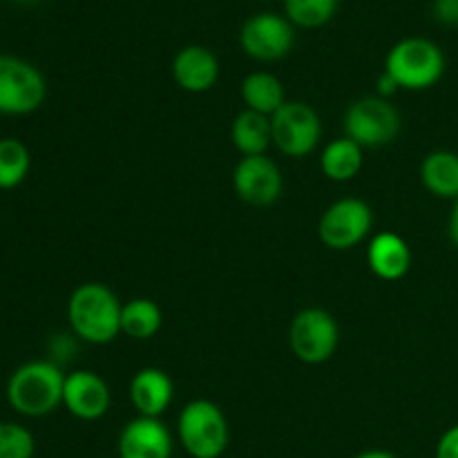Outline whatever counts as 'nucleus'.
I'll use <instances>...</instances> for the list:
<instances>
[{
	"instance_id": "1",
	"label": "nucleus",
	"mask_w": 458,
	"mask_h": 458,
	"mask_svg": "<svg viewBox=\"0 0 458 458\" xmlns=\"http://www.w3.org/2000/svg\"><path fill=\"white\" fill-rule=\"evenodd\" d=\"M123 304L101 282L76 286L67 302V320L76 338L89 344H107L121 334Z\"/></svg>"
},
{
	"instance_id": "2",
	"label": "nucleus",
	"mask_w": 458,
	"mask_h": 458,
	"mask_svg": "<svg viewBox=\"0 0 458 458\" xmlns=\"http://www.w3.org/2000/svg\"><path fill=\"white\" fill-rule=\"evenodd\" d=\"M65 374L52 360H31L18 367L7 380V403L16 414L43 419L63 405Z\"/></svg>"
},
{
	"instance_id": "3",
	"label": "nucleus",
	"mask_w": 458,
	"mask_h": 458,
	"mask_svg": "<svg viewBox=\"0 0 458 458\" xmlns=\"http://www.w3.org/2000/svg\"><path fill=\"white\" fill-rule=\"evenodd\" d=\"M385 72L401 89H429L445 74V54L434 40L411 36L389 49L385 58Z\"/></svg>"
},
{
	"instance_id": "4",
	"label": "nucleus",
	"mask_w": 458,
	"mask_h": 458,
	"mask_svg": "<svg viewBox=\"0 0 458 458\" xmlns=\"http://www.w3.org/2000/svg\"><path fill=\"white\" fill-rule=\"evenodd\" d=\"M177 437L191 458H219L231 441V428L219 405L197 398L179 414Z\"/></svg>"
},
{
	"instance_id": "5",
	"label": "nucleus",
	"mask_w": 458,
	"mask_h": 458,
	"mask_svg": "<svg viewBox=\"0 0 458 458\" xmlns=\"http://www.w3.org/2000/svg\"><path fill=\"white\" fill-rule=\"evenodd\" d=\"M47 94L38 67L18 56L0 54V114L25 116L38 110Z\"/></svg>"
},
{
	"instance_id": "6",
	"label": "nucleus",
	"mask_w": 458,
	"mask_h": 458,
	"mask_svg": "<svg viewBox=\"0 0 458 458\" xmlns=\"http://www.w3.org/2000/svg\"><path fill=\"white\" fill-rule=\"evenodd\" d=\"M401 130V114L380 97L358 98L344 114V137L365 148H383L396 139Z\"/></svg>"
},
{
	"instance_id": "7",
	"label": "nucleus",
	"mask_w": 458,
	"mask_h": 458,
	"mask_svg": "<svg viewBox=\"0 0 458 458\" xmlns=\"http://www.w3.org/2000/svg\"><path fill=\"white\" fill-rule=\"evenodd\" d=\"M289 343L298 360L307 365H322L331 360L340 344L338 322L325 309H302L291 322Z\"/></svg>"
},
{
	"instance_id": "8",
	"label": "nucleus",
	"mask_w": 458,
	"mask_h": 458,
	"mask_svg": "<svg viewBox=\"0 0 458 458\" xmlns=\"http://www.w3.org/2000/svg\"><path fill=\"white\" fill-rule=\"evenodd\" d=\"M273 146L286 157L311 155L322 137V121L318 112L309 103L286 101L276 114L271 116Z\"/></svg>"
},
{
	"instance_id": "9",
	"label": "nucleus",
	"mask_w": 458,
	"mask_h": 458,
	"mask_svg": "<svg viewBox=\"0 0 458 458\" xmlns=\"http://www.w3.org/2000/svg\"><path fill=\"white\" fill-rule=\"evenodd\" d=\"M374 226V210L356 197L338 199L322 213L318 235L327 249L349 250L360 244Z\"/></svg>"
},
{
	"instance_id": "10",
	"label": "nucleus",
	"mask_w": 458,
	"mask_h": 458,
	"mask_svg": "<svg viewBox=\"0 0 458 458\" xmlns=\"http://www.w3.org/2000/svg\"><path fill=\"white\" fill-rule=\"evenodd\" d=\"M293 27L289 18L277 13H258L249 18L240 31V45L246 56L262 63H273L284 58L293 47Z\"/></svg>"
},
{
	"instance_id": "11",
	"label": "nucleus",
	"mask_w": 458,
	"mask_h": 458,
	"mask_svg": "<svg viewBox=\"0 0 458 458\" xmlns=\"http://www.w3.org/2000/svg\"><path fill=\"white\" fill-rule=\"evenodd\" d=\"M233 188L242 201L264 208L280 199L284 179L276 161L267 155L244 157L233 173Z\"/></svg>"
},
{
	"instance_id": "12",
	"label": "nucleus",
	"mask_w": 458,
	"mask_h": 458,
	"mask_svg": "<svg viewBox=\"0 0 458 458\" xmlns=\"http://www.w3.org/2000/svg\"><path fill=\"white\" fill-rule=\"evenodd\" d=\"M63 405L74 419L92 423L110 411L112 392L97 371L76 369L65 376Z\"/></svg>"
},
{
	"instance_id": "13",
	"label": "nucleus",
	"mask_w": 458,
	"mask_h": 458,
	"mask_svg": "<svg viewBox=\"0 0 458 458\" xmlns=\"http://www.w3.org/2000/svg\"><path fill=\"white\" fill-rule=\"evenodd\" d=\"M173 434L164 420L137 416L119 434V458H173Z\"/></svg>"
},
{
	"instance_id": "14",
	"label": "nucleus",
	"mask_w": 458,
	"mask_h": 458,
	"mask_svg": "<svg viewBox=\"0 0 458 458\" xmlns=\"http://www.w3.org/2000/svg\"><path fill=\"white\" fill-rule=\"evenodd\" d=\"M173 79L183 92L204 94L215 88L219 79V61L208 47L188 45L173 61Z\"/></svg>"
},
{
	"instance_id": "15",
	"label": "nucleus",
	"mask_w": 458,
	"mask_h": 458,
	"mask_svg": "<svg viewBox=\"0 0 458 458\" xmlns=\"http://www.w3.org/2000/svg\"><path fill=\"white\" fill-rule=\"evenodd\" d=\"M174 396V385L170 376L159 367H146L130 380V403L139 416L159 419L170 407Z\"/></svg>"
},
{
	"instance_id": "16",
	"label": "nucleus",
	"mask_w": 458,
	"mask_h": 458,
	"mask_svg": "<svg viewBox=\"0 0 458 458\" xmlns=\"http://www.w3.org/2000/svg\"><path fill=\"white\" fill-rule=\"evenodd\" d=\"M367 264L380 280H403L411 268V249L396 233H378L367 249Z\"/></svg>"
},
{
	"instance_id": "17",
	"label": "nucleus",
	"mask_w": 458,
	"mask_h": 458,
	"mask_svg": "<svg viewBox=\"0 0 458 458\" xmlns=\"http://www.w3.org/2000/svg\"><path fill=\"white\" fill-rule=\"evenodd\" d=\"M420 182L438 199H458V155L452 150L429 152L420 164Z\"/></svg>"
},
{
	"instance_id": "18",
	"label": "nucleus",
	"mask_w": 458,
	"mask_h": 458,
	"mask_svg": "<svg viewBox=\"0 0 458 458\" xmlns=\"http://www.w3.org/2000/svg\"><path fill=\"white\" fill-rule=\"evenodd\" d=\"M242 101H244L246 110L273 116L286 103L284 85L268 72H253L242 81Z\"/></svg>"
},
{
	"instance_id": "19",
	"label": "nucleus",
	"mask_w": 458,
	"mask_h": 458,
	"mask_svg": "<svg viewBox=\"0 0 458 458\" xmlns=\"http://www.w3.org/2000/svg\"><path fill=\"white\" fill-rule=\"evenodd\" d=\"M231 141L244 157H259L273 143L271 116L244 110L235 116L231 125Z\"/></svg>"
},
{
	"instance_id": "20",
	"label": "nucleus",
	"mask_w": 458,
	"mask_h": 458,
	"mask_svg": "<svg viewBox=\"0 0 458 458\" xmlns=\"http://www.w3.org/2000/svg\"><path fill=\"white\" fill-rule=\"evenodd\" d=\"M320 168L331 182H352L362 170V148L349 137L334 139L327 143L320 155Z\"/></svg>"
},
{
	"instance_id": "21",
	"label": "nucleus",
	"mask_w": 458,
	"mask_h": 458,
	"mask_svg": "<svg viewBox=\"0 0 458 458\" xmlns=\"http://www.w3.org/2000/svg\"><path fill=\"white\" fill-rule=\"evenodd\" d=\"M164 325L159 304L150 298L128 300L121 309V334L130 340H150Z\"/></svg>"
},
{
	"instance_id": "22",
	"label": "nucleus",
	"mask_w": 458,
	"mask_h": 458,
	"mask_svg": "<svg viewBox=\"0 0 458 458\" xmlns=\"http://www.w3.org/2000/svg\"><path fill=\"white\" fill-rule=\"evenodd\" d=\"M31 168V155L16 137L0 139V191L18 188Z\"/></svg>"
},
{
	"instance_id": "23",
	"label": "nucleus",
	"mask_w": 458,
	"mask_h": 458,
	"mask_svg": "<svg viewBox=\"0 0 458 458\" xmlns=\"http://www.w3.org/2000/svg\"><path fill=\"white\" fill-rule=\"evenodd\" d=\"M286 18L304 30L327 25L338 9V0H284Z\"/></svg>"
},
{
	"instance_id": "24",
	"label": "nucleus",
	"mask_w": 458,
	"mask_h": 458,
	"mask_svg": "<svg viewBox=\"0 0 458 458\" xmlns=\"http://www.w3.org/2000/svg\"><path fill=\"white\" fill-rule=\"evenodd\" d=\"M34 434L21 423L0 420V458H34Z\"/></svg>"
},
{
	"instance_id": "25",
	"label": "nucleus",
	"mask_w": 458,
	"mask_h": 458,
	"mask_svg": "<svg viewBox=\"0 0 458 458\" xmlns=\"http://www.w3.org/2000/svg\"><path fill=\"white\" fill-rule=\"evenodd\" d=\"M437 458H458V425H452L450 429L443 432V437L438 438L437 452H434Z\"/></svg>"
},
{
	"instance_id": "26",
	"label": "nucleus",
	"mask_w": 458,
	"mask_h": 458,
	"mask_svg": "<svg viewBox=\"0 0 458 458\" xmlns=\"http://www.w3.org/2000/svg\"><path fill=\"white\" fill-rule=\"evenodd\" d=\"M434 16L443 25H458V0H434Z\"/></svg>"
},
{
	"instance_id": "27",
	"label": "nucleus",
	"mask_w": 458,
	"mask_h": 458,
	"mask_svg": "<svg viewBox=\"0 0 458 458\" xmlns=\"http://www.w3.org/2000/svg\"><path fill=\"white\" fill-rule=\"evenodd\" d=\"M398 89H401V88H398L396 81H394L392 76L387 74V72H383V74H380V79H378V97L380 98H389V97H394Z\"/></svg>"
},
{
	"instance_id": "28",
	"label": "nucleus",
	"mask_w": 458,
	"mask_h": 458,
	"mask_svg": "<svg viewBox=\"0 0 458 458\" xmlns=\"http://www.w3.org/2000/svg\"><path fill=\"white\" fill-rule=\"evenodd\" d=\"M450 240L458 246V199L454 201V208H452L450 215Z\"/></svg>"
},
{
	"instance_id": "29",
	"label": "nucleus",
	"mask_w": 458,
	"mask_h": 458,
	"mask_svg": "<svg viewBox=\"0 0 458 458\" xmlns=\"http://www.w3.org/2000/svg\"><path fill=\"white\" fill-rule=\"evenodd\" d=\"M356 458H396L392 452H385V450H369V452H362Z\"/></svg>"
},
{
	"instance_id": "30",
	"label": "nucleus",
	"mask_w": 458,
	"mask_h": 458,
	"mask_svg": "<svg viewBox=\"0 0 458 458\" xmlns=\"http://www.w3.org/2000/svg\"><path fill=\"white\" fill-rule=\"evenodd\" d=\"M21 3H36V0H21Z\"/></svg>"
}]
</instances>
